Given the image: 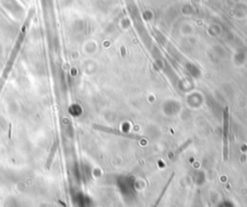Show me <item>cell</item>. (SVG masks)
Wrapping results in <instances>:
<instances>
[{
	"mask_svg": "<svg viewBox=\"0 0 247 207\" xmlns=\"http://www.w3.org/2000/svg\"><path fill=\"white\" fill-rule=\"evenodd\" d=\"M228 109L224 111V159H227L228 154V139H227V133H228Z\"/></svg>",
	"mask_w": 247,
	"mask_h": 207,
	"instance_id": "1",
	"label": "cell"
}]
</instances>
